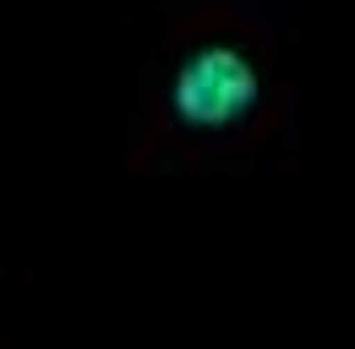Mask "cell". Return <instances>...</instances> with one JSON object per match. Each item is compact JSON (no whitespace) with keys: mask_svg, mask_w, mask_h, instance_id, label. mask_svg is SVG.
I'll return each instance as SVG.
<instances>
[{"mask_svg":"<svg viewBox=\"0 0 355 349\" xmlns=\"http://www.w3.org/2000/svg\"><path fill=\"white\" fill-rule=\"evenodd\" d=\"M137 126L126 174L268 153L295 109V71L273 22L241 0H191L137 28Z\"/></svg>","mask_w":355,"mask_h":349,"instance_id":"cell-1","label":"cell"},{"mask_svg":"<svg viewBox=\"0 0 355 349\" xmlns=\"http://www.w3.org/2000/svg\"><path fill=\"white\" fill-rule=\"evenodd\" d=\"M39 262H0V349H39Z\"/></svg>","mask_w":355,"mask_h":349,"instance_id":"cell-2","label":"cell"}]
</instances>
